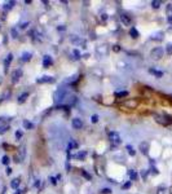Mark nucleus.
Instances as JSON below:
<instances>
[{
	"label": "nucleus",
	"instance_id": "79ce46f5",
	"mask_svg": "<svg viewBox=\"0 0 172 194\" xmlns=\"http://www.w3.org/2000/svg\"><path fill=\"white\" fill-rule=\"evenodd\" d=\"M167 20H168V22H172V14L168 16V18H167Z\"/></svg>",
	"mask_w": 172,
	"mask_h": 194
},
{
	"label": "nucleus",
	"instance_id": "ea45409f",
	"mask_svg": "<svg viewBox=\"0 0 172 194\" xmlns=\"http://www.w3.org/2000/svg\"><path fill=\"white\" fill-rule=\"evenodd\" d=\"M50 181H52V184H53V185H56V184H57V181H56V179H54V177H50Z\"/></svg>",
	"mask_w": 172,
	"mask_h": 194
},
{
	"label": "nucleus",
	"instance_id": "9d476101",
	"mask_svg": "<svg viewBox=\"0 0 172 194\" xmlns=\"http://www.w3.org/2000/svg\"><path fill=\"white\" fill-rule=\"evenodd\" d=\"M128 175H129V179L132 180V181H136L137 179H139V173H137L135 170H129L128 171Z\"/></svg>",
	"mask_w": 172,
	"mask_h": 194
},
{
	"label": "nucleus",
	"instance_id": "aec40b11",
	"mask_svg": "<svg viewBox=\"0 0 172 194\" xmlns=\"http://www.w3.org/2000/svg\"><path fill=\"white\" fill-rule=\"evenodd\" d=\"M160 4H162V1H159V0H154V1H151V7L154 9H159L160 8Z\"/></svg>",
	"mask_w": 172,
	"mask_h": 194
},
{
	"label": "nucleus",
	"instance_id": "ddd939ff",
	"mask_svg": "<svg viewBox=\"0 0 172 194\" xmlns=\"http://www.w3.org/2000/svg\"><path fill=\"white\" fill-rule=\"evenodd\" d=\"M149 73L153 74V75L157 76V78H162V76H163V73L159 71V70H155V69H150V70H149Z\"/></svg>",
	"mask_w": 172,
	"mask_h": 194
},
{
	"label": "nucleus",
	"instance_id": "c03bdc74",
	"mask_svg": "<svg viewBox=\"0 0 172 194\" xmlns=\"http://www.w3.org/2000/svg\"><path fill=\"white\" fill-rule=\"evenodd\" d=\"M168 190H170V194H172V186L170 188V189H168Z\"/></svg>",
	"mask_w": 172,
	"mask_h": 194
},
{
	"label": "nucleus",
	"instance_id": "f3484780",
	"mask_svg": "<svg viewBox=\"0 0 172 194\" xmlns=\"http://www.w3.org/2000/svg\"><path fill=\"white\" fill-rule=\"evenodd\" d=\"M24 62H27V61H30L31 60V53H28V52H25L24 54H22V58H21Z\"/></svg>",
	"mask_w": 172,
	"mask_h": 194
},
{
	"label": "nucleus",
	"instance_id": "39448f33",
	"mask_svg": "<svg viewBox=\"0 0 172 194\" xmlns=\"http://www.w3.org/2000/svg\"><path fill=\"white\" fill-rule=\"evenodd\" d=\"M36 82H38V83H53V82H54V79H53V76L44 75V76H42V78L36 79Z\"/></svg>",
	"mask_w": 172,
	"mask_h": 194
},
{
	"label": "nucleus",
	"instance_id": "20e7f679",
	"mask_svg": "<svg viewBox=\"0 0 172 194\" xmlns=\"http://www.w3.org/2000/svg\"><path fill=\"white\" fill-rule=\"evenodd\" d=\"M21 76H22V70H21V69L14 70L13 74H12V83H14V84L18 83L20 79H21Z\"/></svg>",
	"mask_w": 172,
	"mask_h": 194
},
{
	"label": "nucleus",
	"instance_id": "dca6fc26",
	"mask_svg": "<svg viewBox=\"0 0 172 194\" xmlns=\"http://www.w3.org/2000/svg\"><path fill=\"white\" fill-rule=\"evenodd\" d=\"M20 182H21V181H20V179H13V180H12V182H10V186H12L13 189H17V188L20 186Z\"/></svg>",
	"mask_w": 172,
	"mask_h": 194
},
{
	"label": "nucleus",
	"instance_id": "393cba45",
	"mask_svg": "<svg viewBox=\"0 0 172 194\" xmlns=\"http://www.w3.org/2000/svg\"><path fill=\"white\" fill-rule=\"evenodd\" d=\"M166 52H167L168 54H172V43H168L167 45H166Z\"/></svg>",
	"mask_w": 172,
	"mask_h": 194
},
{
	"label": "nucleus",
	"instance_id": "7ed1b4c3",
	"mask_svg": "<svg viewBox=\"0 0 172 194\" xmlns=\"http://www.w3.org/2000/svg\"><path fill=\"white\" fill-rule=\"evenodd\" d=\"M109 140H110V142L114 146L120 144V136L118 132H109Z\"/></svg>",
	"mask_w": 172,
	"mask_h": 194
},
{
	"label": "nucleus",
	"instance_id": "9b49d317",
	"mask_svg": "<svg viewBox=\"0 0 172 194\" xmlns=\"http://www.w3.org/2000/svg\"><path fill=\"white\" fill-rule=\"evenodd\" d=\"M147 149H149L147 142H141V144H140V151L142 154H147Z\"/></svg>",
	"mask_w": 172,
	"mask_h": 194
},
{
	"label": "nucleus",
	"instance_id": "72a5a7b5",
	"mask_svg": "<svg viewBox=\"0 0 172 194\" xmlns=\"http://www.w3.org/2000/svg\"><path fill=\"white\" fill-rule=\"evenodd\" d=\"M16 137L18 139V140L22 137V132H21V131H17V132H16Z\"/></svg>",
	"mask_w": 172,
	"mask_h": 194
},
{
	"label": "nucleus",
	"instance_id": "f257e3e1",
	"mask_svg": "<svg viewBox=\"0 0 172 194\" xmlns=\"http://www.w3.org/2000/svg\"><path fill=\"white\" fill-rule=\"evenodd\" d=\"M154 119H155V122L162 124V125H170L172 123V118L166 115V114H154Z\"/></svg>",
	"mask_w": 172,
	"mask_h": 194
},
{
	"label": "nucleus",
	"instance_id": "a18cd8bd",
	"mask_svg": "<svg viewBox=\"0 0 172 194\" xmlns=\"http://www.w3.org/2000/svg\"><path fill=\"white\" fill-rule=\"evenodd\" d=\"M171 97H172V95H171Z\"/></svg>",
	"mask_w": 172,
	"mask_h": 194
},
{
	"label": "nucleus",
	"instance_id": "4c0bfd02",
	"mask_svg": "<svg viewBox=\"0 0 172 194\" xmlns=\"http://www.w3.org/2000/svg\"><path fill=\"white\" fill-rule=\"evenodd\" d=\"M82 173H83V175H84V176H85V177H87V179H88V180H89V179H91V176H89V175H88V173H87V172H85V171H82Z\"/></svg>",
	"mask_w": 172,
	"mask_h": 194
},
{
	"label": "nucleus",
	"instance_id": "2eb2a0df",
	"mask_svg": "<svg viewBox=\"0 0 172 194\" xmlns=\"http://www.w3.org/2000/svg\"><path fill=\"white\" fill-rule=\"evenodd\" d=\"M151 39H155V40H162V39H163V32H162V31H159V32L153 34Z\"/></svg>",
	"mask_w": 172,
	"mask_h": 194
},
{
	"label": "nucleus",
	"instance_id": "bb28decb",
	"mask_svg": "<svg viewBox=\"0 0 172 194\" xmlns=\"http://www.w3.org/2000/svg\"><path fill=\"white\" fill-rule=\"evenodd\" d=\"M147 175H149V171H146V170H142V171H141V177L144 179V180H146Z\"/></svg>",
	"mask_w": 172,
	"mask_h": 194
},
{
	"label": "nucleus",
	"instance_id": "c85d7f7f",
	"mask_svg": "<svg viewBox=\"0 0 172 194\" xmlns=\"http://www.w3.org/2000/svg\"><path fill=\"white\" fill-rule=\"evenodd\" d=\"M85 155H87V153H85V151H83V153H79V154H76V155H75V158H79V159H83V158H84Z\"/></svg>",
	"mask_w": 172,
	"mask_h": 194
},
{
	"label": "nucleus",
	"instance_id": "6ab92c4d",
	"mask_svg": "<svg viewBox=\"0 0 172 194\" xmlns=\"http://www.w3.org/2000/svg\"><path fill=\"white\" fill-rule=\"evenodd\" d=\"M125 96H128L127 91H120V92H117L115 93V97H118V98H122V97H125Z\"/></svg>",
	"mask_w": 172,
	"mask_h": 194
},
{
	"label": "nucleus",
	"instance_id": "c9c22d12",
	"mask_svg": "<svg viewBox=\"0 0 172 194\" xmlns=\"http://www.w3.org/2000/svg\"><path fill=\"white\" fill-rule=\"evenodd\" d=\"M110 193H111L110 189H104V190H102V194H110Z\"/></svg>",
	"mask_w": 172,
	"mask_h": 194
},
{
	"label": "nucleus",
	"instance_id": "58836bf2",
	"mask_svg": "<svg viewBox=\"0 0 172 194\" xmlns=\"http://www.w3.org/2000/svg\"><path fill=\"white\" fill-rule=\"evenodd\" d=\"M106 20H107V16L106 14H102L101 16V21H106Z\"/></svg>",
	"mask_w": 172,
	"mask_h": 194
},
{
	"label": "nucleus",
	"instance_id": "b1692460",
	"mask_svg": "<svg viewBox=\"0 0 172 194\" xmlns=\"http://www.w3.org/2000/svg\"><path fill=\"white\" fill-rule=\"evenodd\" d=\"M13 5H14V1H9V3H7V4L4 5V9H5V10L12 9V8H13Z\"/></svg>",
	"mask_w": 172,
	"mask_h": 194
},
{
	"label": "nucleus",
	"instance_id": "6e6552de",
	"mask_svg": "<svg viewBox=\"0 0 172 194\" xmlns=\"http://www.w3.org/2000/svg\"><path fill=\"white\" fill-rule=\"evenodd\" d=\"M120 21H122V22H123V25H125V26H129V25H131V22H132L131 17L127 16V14H124V13L120 16Z\"/></svg>",
	"mask_w": 172,
	"mask_h": 194
},
{
	"label": "nucleus",
	"instance_id": "7c9ffc66",
	"mask_svg": "<svg viewBox=\"0 0 172 194\" xmlns=\"http://www.w3.org/2000/svg\"><path fill=\"white\" fill-rule=\"evenodd\" d=\"M166 193V188L164 186H160L159 189H158V193L157 194H164Z\"/></svg>",
	"mask_w": 172,
	"mask_h": 194
},
{
	"label": "nucleus",
	"instance_id": "a878e982",
	"mask_svg": "<svg viewBox=\"0 0 172 194\" xmlns=\"http://www.w3.org/2000/svg\"><path fill=\"white\" fill-rule=\"evenodd\" d=\"M9 162H10V159H9V157H7V155H4V157H3V159H1V163H3V164H5V166H7V164H9Z\"/></svg>",
	"mask_w": 172,
	"mask_h": 194
},
{
	"label": "nucleus",
	"instance_id": "a211bd4d",
	"mask_svg": "<svg viewBox=\"0 0 172 194\" xmlns=\"http://www.w3.org/2000/svg\"><path fill=\"white\" fill-rule=\"evenodd\" d=\"M27 97H28V93H27V92H25L24 95H21V96L18 97V102H20V104H24V102L26 101Z\"/></svg>",
	"mask_w": 172,
	"mask_h": 194
},
{
	"label": "nucleus",
	"instance_id": "37998d69",
	"mask_svg": "<svg viewBox=\"0 0 172 194\" xmlns=\"http://www.w3.org/2000/svg\"><path fill=\"white\" fill-rule=\"evenodd\" d=\"M14 194H24V193H22V192H21V190H18V189H17V192H16V193H14Z\"/></svg>",
	"mask_w": 172,
	"mask_h": 194
},
{
	"label": "nucleus",
	"instance_id": "f8f14e48",
	"mask_svg": "<svg viewBox=\"0 0 172 194\" xmlns=\"http://www.w3.org/2000/svg\"><path fill=\"white\" fill-rule=\"evenodd\" d=\"M129 35L132 36L133 39H137V38L140 36V34H139V31H137V28H136V27H132V28L129 30Z\"/></svg>",
	"mask_w": 172,
	"mask_h": 194
},
{
	"label": "nucleus",
	"instance_id": "5701e85b",
	"mask_svg": "<svg viewBox=\"0 0 172 194\" xmlns=\"http://www.w3.org/2000/svg\"><path fill=\"white\" fill-rule=\"evenodd\" d=\"M127 150L129 153V155H135L136 154V150L133 149V146H131V145H127Z\"/></svg>",
	"mask_w": 172,
	"mask_h": 194
},
{
	"label": "nucleus",
	"instance_id": "f704fd0d",
	"mask_svg": "<svg viewBox=\"0 0 172 194\" xmlns=\"http://www.w3.org/2000/svg\"><path fill=\"white\" fill-rule=\"evenodd\" d=\"M129 186H131V181H128V182H125V184L123 185V189H128Z\"/></svg>",
	"mask_w": 172,
	"mask_h": 194
},
{
	"label": "nucleus",
	"instance_id": "4468645a",
	"mask_svg": "<svg viewBox=\"0 0 172 194\" xmlns=\"http://www.w3.org/2000/svg\"><path fill=\"white\" fill-rule=\"evenodd\" d=\"M12 60H13V54L12 53H9L8 56H7V58H5V61H4V66H5V69L8 67V65L12 62Z\"/></svg>",
	"mask_w": 172,
	"mask_h": 194
},
{
	"label": "nucleus",
	"instance_id": "423d86ee",
	"mask_svg": "<svg viewBox=\"0 0 172 194\" xmlns=\"http://www.w3.org/2000/svg\"><path fill=\"white\" fill-rule=\"evenodd\" d=\"M71 124H73V127L75 129H80L83 127V122H82V119H79V118H74Z\"/></svg>",
	"mask_w": 172,
	"mask_h": 194
},
{
	"label": "nucleus",
	"instance_id": "0eeeda50",
	"mask_svg": "<svg viewBox=\"0 0 172 194\" xmlns=\"http://www.w3.org/2000/svg\"><path fill=\"white\" fill-rule=\"evenodd\" d=\"M9 128V124L4 121V119H0V133H4V132H7Z\"/></svg>",
	"mask_w": 172,
	"mask_h": 194
},
{
	"label": "nucleus",
	"instance_id": "4be33fe9",
	"mask_svg": "<svg viewBox=\"0 0 172 194\" xmlns=\"http://www.w3.org/2000/svg\"><path fill=\"white\" fill-rule=\"evenodd\" d=\"M76 147H78V144H76V142L74 141V140H71L70 142H69V149H71V150H73V149H76Z\"/></svg>",
	"mask_w": 172,
	"mask_h": 194
},
{
	"label": "nucleus",
	"instance_id": "2f4dec72",
	"mask_svg": "<svg viewBox=\"0 0 172 194\" xmlns=\"http://www.w3.org/2000/svg\"><path fill=\"white\" fill-rule=\"evenodd\" d=\"M73 53H74V56H75V58H76V60H78V58H80V53H79V50L74 49V50H73Z\"/></svg>",
	"mask_w": 172,
	"mask_h": 194
},
{
	"label": "nucleus",
	"instance_id": "a19ab883",
	"mask_svg": "<svg viewBox=\"0 0 172 194\" xmlns=\"http://www.w3.org/2000/svg\"><path fill=\"white\" fill-rule=\"evenodd\" d=\"M12 173V168H7V175H10Z\"/></svg>",
	"mask_w": 172,
	"mask_h": 194
},
{
	"label": "nucleus",
	"instance_id": "412c9836",
	"mask_svg": "<svg viewBox=\"0 0 172 194\" xmlns=\"http://www.w3.org/2000/svg\"><path fill=\"white\" fill-rule=\"evenodd\" d=\"M24 127H25L26 129H31V128L34 127V124H32L31 122H28V121H24Z\"/></svg>",
	"mask_w": 172,
	"mask_h": 194
},
{
	"label": "nucleus",
	"instance_id": "e433bc0d",
	"mask_svg": "<svg viewBox=\"0 0 172 194\" xmlns=\"http://www.w3.org/2000/svg\"><path fill=\"white\" fill-rule=\"evenodd\" d=\"M151 172H153L154 175H158V173H159V172H158V170H157V168H154V167H151Z\"/></svg>",
	"mask_w": 172,
	"mask_h": 194
},
{
	"label": "nucleus",
	"instance_id": "c756f323",
	"mask_svg": "<svg viewBox=\"0 0 172 194\" xmlns=\"http://www.w3.org/2000/svg\"><path fill=\"white\" fill-rule=\"evenodd\" d=\"M91 122H92V123H97V122H98V117H97V115H92V117H91Z\"/></svg>",
	"mask_w": 172,
	"mask_h": 194
},
{
	"label": "nucleus",
	"instance_id": "f03ea898",
	"mask_svg": "<svg viewBox=\"0 0 172 194\" xmlns=\"http://www.w3.org/2000/svg\"><path fill=\"white\" fill-rule=\"evenodd\" d=\"M163 54H164V50H163L162 47H157V48H154L150 52V56L153 57L154 60H160L163 57Z\"/></svg>",
	"mask_w": 172,
	"mask_h": 194
},
{
	"label": "nucleus",
	"instance_id": "473e14b6",
	"mask_svg": "<svg viewBox=\"0 0 172 194\" xmlns=\"http://www.w3.org/2000/svg\"><path fill=\"white\" fill-rule=\"evenodd\" d=\"M167 13H168V16L172 14V5H171V4L167 5Z\"/></svg>",
	"mask_w": 172,
	"mask_h": 194
},
{
	"label": "nucleus",
	"instance_id": "cd10ccee",
	"mask_svg": "<svg viewBox=\"0 0 172 194\" xmlns=\"http://www.w3.org/2000/svg\"><path fill=\"white\" fill-rule=\"evenodd\" d=\"M125 105L129 106V107H136V106H137V101H129V102H127Z\"/></svg>",
	"mask_w": 172,
	"mask_h": 194
},
{
	"label": "nucleus",
	"instance_id": "1a4fd4ad",
	"mask_svg": "<svg viewBox=\"0 0 172 194\" xmlns=\"http://www.w3.org/2000/svg\"><path fill=\"white\" fill-rule=\"evenodd\" d=\"M52 62H53V60H52V57H50V56H44L43 57V66L44 67L50 66V65H52Z\"/></svg>",
	"mask_w": 172,
	"mask_h": 194
}]
</instances>
